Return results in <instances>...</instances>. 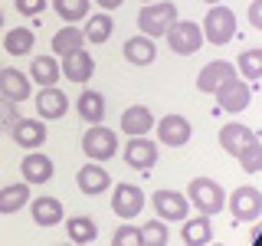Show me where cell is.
<instances>
[{
  "label": "cell",
  "mask_w": 262,
  "mask_h": 246,
  "mask_svg": "<svg viewBox=\"0 0 262 246\" xmlns=\"http://www.w3.org/2000/svg\"><path fill=\"white\" fill-rule=\"evenodd\" d=\"M62 76L66 79H72L79 86V82H89L92 79V72H95V59H92V53H85V49H76V53H66L62 56Z\"/></svg>",
  "instance_id": "16"
},
{
  "label": "cell",
  "mask_w": 262,
  "mask_h": 246,
  "mask_svg": "<svg viewBox=\"0 0 262 246\" xmlns=\"http://www.w3.org/2000/svg\"><path fill=\"white\" fill-rule=\"evenodd\" d=\"M210 246H223V243H210Z\"/></svg>",
  "instance_id": "42"
},
{
  "label": "cell",
  "mask_w": 262,
  "mask_h": 246,
  "mask_svg": "<svg viewBox=\"0 0 262 246\" xmlns=\"http://www.w3.org/2000/svg\"><path fill=\"white\" fill-rule=\"evenodd\" d=\"M236 161H239V168L246 174H259L262 171V141H252L249 148H243V151L236 154Z\"/></svg>",
  "instance_id": "33"
},
{
  "label": "cell",
  "mask_w": 262,
  "mask_h": 246,
  "mask_svg": "<svg viewBox=\"0 0 262 246\" xmlns=\"http://www.w3.org/2000/svg\"><path fill=\"white\" fill-rule=\"evenodd\" d=\"M177 23V7L170 0H154V4H144V10L138 13V27H141V36H164L170 27Z\"/></svg>",
  "instance_id": "2"
},
{
  "label": "cell",
  "mask_w": 262,
  "mask_h": 246,
  "mask_svg": "<svg viewBox=\"0 0 262 246\" xmlns=\"http://www.w3.org/2000/svg\"><path fill=\"white\" fill-rule=\"evenodd\" d=\"M190 135H193V128L184 115H164L158 121V141L167 148H184L190 141Z\"/></svg>",
  "instance_id": "11"
},
{
  "label": "cell",
  "mask_w": 262,
  "mask_h": 246,
  "mask_svg": "<svg viewBox=\"0 0 262 246\" xmlns=\"http://www.w3.org/2000/svg\"><path fill=\"white\" fill-rule=\"evenodd\" d=\"M151 207L158 210L161 220H170V223H184L187 213H190V200H187L180 191H154Z\"/></svg>",
  "instance_id": "7"
},
{
  "label": "cell",
  "mask_w": 262,
  "mask_h": 246,
  "mask_svg": "<svg viewBox=\"0 0 262 246\" xmlns=\"http://www.w3.org/2000/svg\"><path fill=\"white\" fill-rule=\"evenodd\" d=\"M164 36H167V46L174 49L177 56H190L203 46V30H200V23H193V20H177Z\"/></svg>",
  "instance_id": "5"
},
{
  "label": "cell",
  "mask_w": 262,
  "mask_h": 246,
  "mask_svg": "<svg viewBox=\"0 0 262 246\" xmlns=\"http://www.w3.org/2000/svg\"><path fill=\"white\" fill-rule=\"evenodd\" d=\"M82 151H85V158H92L95 164H102V161H108L118 154V131H112L108 125H92L82 135Z\"/></svg>",
  "instance_id": "4"
},
{
  "label": "cell",
  "mask_w": 262,
  "mask_h": 246,
  "mask_svg": "<svg viewBox=\"0 0 262 246\" xmlns=\"http://www.w3.org/2000/svg\"><path fill=\"white\" fill-rule=\"evenodd\" d=\"M89 4L92 0H53V10L62 16L66 23H79L89 16Z\"/></svg>",
  "instance_id": "31"
},
{
  "label": "cell",
  "mask_w": 262,
  "mask_h": 246,
  "mask_svg": "<svg viewBox=\"0 0 262 246\" xmlns=\"http://www.w3.org/2000/svg\"><path fill=\"white\" fill-rule=\"evenodd\" d=\"M0 27H4V10H0Z\"/></svg>",
  "instance_id": "39"
},
{
  "label": "cell",
  "mask_w": 262,
  "mask_h": 246,
  "mask_svg": "<svg viewBox=\"0 0 262 246\" xmlns=\"http://www.w3.org/2000/svg\"><path fill=\"white\" fill-rule=\"evenodd\" d=\"M36 112H39V118H46V121H59L62 115L69 112V98H66L62 89L43 86L36 92Z\"/></svg>",
  "instance_id": "13"
},
{
  "label": "cell",
  "mask_w": 262,
  "mask_h": 246,
  "mask_svg": "<svg viewBox=\"0 0 262 246\" xmlns=\"http://www.w3.org/2000/svg\"><path fill=\"white\" fill-rule=\"evenodd\" d=\"M154 128V115L147 105H131V109L121 112V131L128 138H138V135H147Z\"/></svg>",
  "instance_id": "19"
},
{
  "label": "cell",
  "mask_w": 262,
  "mask_h": 246,
  "mask_svg": "<svg viewBox=\"0 0 262 246\" xmlns=\"http://www.w3.org/2000/svg\"><path fill=\"white\" fill-rule=\"evenodd\" d=\"M236 69L243 72V79H262V49H246V53H239Z\"/></svg>",
  "instance_id": "32"
},
{
  "label": "cell",
  "mask_w": 262,
  "mask_h": 246,
  "mask_svg": "<svg viewBox=\"0 0 262 246\" xmlns=\"http://www.w3.org/2000/svg\"><path fill=\"white\" fill-rule=\"evenodd\" d=\"M76 184H79V191H82V194L98 197V194H105V191H108L112 177H108V171H105L102 164H95V161H92V164H82V168H79Z\"/></svg>",
  "instance_id": "15"
},
{
  "label": "cell",
  "mask_w": 262,
  "mask_h": 246,
  "mask_svg": "<svg viewBox=\"0 0 262 246\" xmlns=\"http://www.w3.org/2000/svg\"><path fill=\"white\" fill-rule=\"evenodd\" d=\"M66 233H69V240L76 246H85L98 236V227H95L92 217H69L66 220Z\"/></svg>",
  "instance_id": "28"
},
{
  "label": "cell",
  "mask_w": 262,
  "mask_h": 246,
  "mask_svg": "<svg viewBox=\"0 0 262 246\" xmlns=\"http://www.w3.org/2000/svg\"><path fill=\"white\" fill-rule=\"evenodd\" d=\"M62 76L59 63L53 59V56H33L30 63V82H39V86H56Z\"/></svg>",
  "instance_id": "24"
},
{
  "label": "cell",
  "mask_w": 262,
  "mask_h": 246,
  "mask_svg": "<svg viewBox=\"0 0 262 246\" xmlns=\"http://www.w3.org/2000/svg\"><path fill=\"white\" fill-rule=\"evenodd\" d=\"M13 141L20 148H39L46 141V125L36 118H20L13 125Z\"/></svg>",
  "instance_id": "21"
},
{
  "label": "cell",
  "mask_w": 262,
  "mask_h": 246,
  "mask_svg": "<svg viewBox=\"0 0 262 246\" xmlns=\"http://www.w3.org/2000/svg\"><path fill=\"white\" fill-rule=\"evenodd\" d=\"M82 43H85V33H82L79 27H62L59 33L53 36V53H76V49H82Z\"/></svg>",
  "instance_id": "30"
},
{
  "label": "cell",
  "mask_w": 262,
  "mask_h": 246,
  "mask_svg": "<svg viewBox=\"0 0 262 246\" xmlns=\"http://www.w3.org/2000/svg\"><path fill=\"white\" fill-rule=\"evenodd\" d=\"M33 220H36V227H56V223H62V203L56 200V197H36L33 200Z\"/></svg>",
  "instance_id": "23"
},
{
  "label": "cell",
  "mask_w": 262,
  "mask_h": 246,
  "mask_svg": "<svg viewBox=\"0 0 262 246\" xmlns=\"http://www.w3.org/2000/svg\"><path fill=\"white\" fill-rule=\"evenodd\" d=\"M167 240H170V233H167V227H164V220H151V223L141 227V243L144 246H167Z\"/></svg>",
  "instance_id": "34"
},
{
  "label": "cell",
  "mask_w": 262,
  "mask_h": 246,
  "mask_svg": "<svg viewBox=\"0 0 262 246\" xmlns=\"http://www.w3.org/2000/svg\"><path fill=\"white\" fill-rule=\"evenodd\" d=\"M252 141H259V135L252 131L249 125H239V121H229V125L220 128V145H223V151L226 154H239L243 148H249Z\"/></svg>",
  "instance_id": "14"
},
{
  "label": "cell",
  "mask_w": 262,
  "mask_h": 246,
  "mask_svg": "<svg viewBox=\"0 0 262 246\" xmlns=\"http://www.w3.org/2000/svg\"><path fill=\"white\" fill-rule=\"evenodd\" d=\"M76 109H79V118H85L89 125H98V121L105 118V95L102 92H95V89H85V92L79 95V102H76Z\"/></svg>",
  "instance_id": "22"
},
{
  "label": "cell",
  "mask_w": 262,
  "mask_h": 246,
  "mask_svg": "<svg viewBox=\"0 0 262 246\" xmlns=\"http://www.w3.org/2000/svg\"><path fill=\"white\" fill-rule=\"evenodd\" d=\"M53 158L49 154H39V151H33V154H27V158L20 161V174H23V180L27 184H46L49 177H53Z\"/></svg>",
  "instance_id": "18"
},
{
  "label": "cell",
  "mask_w": 262,
  "mask_h": 246,
  "mask_svg": "<svg viewBox=\"0 0 262 246\" xmlns=\"http://www.w3.org/2000/svg\"><path fill=\"white\" fill-rule=\"evenodd\" d=\"M112 30H115V23H112V16L108 13H95V16H89V23H85V39L89 43H108V36H112Z\"/></svg>",
  "instance_id": "29"
},
{
  "label": "cell",
  "mask_w": 262,
  "mask_h": 246,
  "mask_svg": "<svg viewBox=\"0 0 262 246\" xmlns=\"http://www.w3.org/2000/svg\"><path fill=\"white\" fill-rule=\"evenodd\" d=\"M30 79L27 72L13 69V66H7V69H0V95L10 98V102H23V98H30Z\"/></svg>",
  "instance_id": "17"
},
{
  "label": "cell",
  "mask_w": 262,
  "mask_h": 246,
  "mask_svg": "<svg viewBox=\"0 0 262 246\" xmlns=\"http://www.w3.org/2000/svg\"><path fill=\"white\" fill-rule=\"evenodd\" d=\"M112 246H144V243H141V227L121 223V227L112 233Z\"/></svg>",
  "instance_id": "35"
},
{
  "label": "cell",
  "mask_w": 262,
  "mask_h": 246,
  "mask_svg": "<svg viewBox=\"0 0 262 246\" xmlns=\"http://www.w3.org/2000/svg\"><path fill=\"white\" fill-rule=\"evenodd\" d=\"M121 53H125V59L131 66H151L154 56H158V46H154L151 36H131L125 46H121Z\"/></svg>",
  "instance_id": "20"
},
{
  "label": "cell",
  "mask_w": 262,
  "mask_h": 246,
  "mask_svg": "<svg viewBox=\"0 0 262 246\" xmlns=\"http://www.w3.org/2000/svg\"><path fill=\"white\" fill-rule=\"evenodd\" d=\"M16 10L23 16H39L46 10V0H16Z\"/></svg>",
  "instance_id": "36"
},
{
  "label": "cell",
  "mask_w": 262,
  "mask_h": 246,
  "mask_svg": "<svg viewBox=\"0 0 262 246\" xmlns=\"http://www.w3.org/2000/svg\"><path fill=\"white\" fill-rule=\"evenodd\" d=\"M30 200V184L23 180V184H7L0 187V213H16L23 210Z\"/></svg>",
  "instance_id": "25"
},
{
  "label": "cell",
  "mask_w": 262,
  "mask_h": 246,
  "mask_svg": "<svg viewBox=\"0 0 262 246\" xmlns=\"http://www.w3.org/2000/svg\"><path fill=\"white\" fill-rule=\"evenodd\" d=\"M144 4H154V0H144Z\"/></svg>",
  "instance_id": "43"
},
{
  "label": "cell",
  "mask_w": 262,
  "mask_h": 246,
  "mask_svg": "<svg viewBox=\"0 0 262 246\" xmlns=\"http://www.w3.org/2000/svg\"><path fill=\"white\" fill-rule=\"evenodd\" d=\"M200 30H203V39H210L213 46H226L236 36V13L223 4H213L203 16Z\"/></svg>",
  "instance_id": "3"
},
{
  "label": "cell",
  "mask_w": 262,
  "mask_h": 246,
  "mask_svg": "<svg viewBox=\"0 0 262 246\" xmlns=\"http://www.w3.org/2000/svg\"><path fill=\"white\" fill-rule=\"evenodd\" d=\"M95 4L102 7L105 13H108V10H115V7H121V4H125V0H95Z\"/></svg>",
  "instance_id": "38"
},
{
  "label": "cell",
  "mask_w": 262,
  "mask_h": 246,
  "mask_svg": "<svg viewBox=\"0 0 262 246\" xmlns=\"http://www.w3.org/2000/svg\"><path fill=\"white\" fill-rule=\"evenodd\" d=\"M112 210L118 213L121 220H135L138 213L144 210V191L138 184H118L112 194Z\"/></svg>",
  "instance_id": "8"
},
{
  "label": "cell",
  "mask_w": 262,
  "mask_h": 246,
  "mask_svg": "<svg viewBox=\"0 0 262 246\" xmlns=\"http://www.w3.org/2000/svg\"><path fill=\"white\" fill-rule=\"evenodd\" d=\"M125 161H128V168H135V171H151L154 164H158V145L147 141L144 135L128 138V145H125Z\"/></svg>",
  "instance_id": "12"
},
{
  "label": "cell",
  "mask_w": 262,
  "mask_h": 246,
  "mask_svg": "<svg viewBox=\"0 0 262 246\" xmlns=\"http://www.w3.org/2000/svg\"><path fill=\"white\" fill-rule=\"evenodd\" d=\"M62 246H76V243H62Z\"/></svg>",
  "instance_id": "41"
},
{
  "label": "cell",
  "mask_w": 262,
  "mask_h": 246,
  "mask_svg": "<svg viewBox=\"0 0 262 246\" xmlns=\"http://www.w3.org/2000/svg\"><path fill=\"white\" fill-rule=\"evenodd\" d=\"M33 43H36V33H33L30 27H13V30H7V36H4V49L10 56H27Z\"/></svg>",
  "instance_id": "26"
},
{
  "label": "cell",
  "mask_w": 262,
  "mask_h": 246,
  "mask_svg": "<svg viewBox=\"0 0 262 246\" xmlns=\"http://www.w3.org/2000/svg\"><path fill=\"white\" fill-rule=\"evenodd\" d=\"M207 4H210V7H213V4H220V0H207Z\"/></svg>",
  "instance_id": "40"
},
{
  "label": "cell",
  "mask_w": 262,
  "mask_h": 246,
  "mask_svg": "<svg viewBox=\"0 0 262 246\" xmlns=\"http://www.w3.org/2000/svg\"><path fill=\"white\" fill-rule=\"evenodd\" d=\"M249 23L256 30H262V0H252L249 4Z\"/></svg>",
  "instance_id": "37"
},
{
  "label": "cell",
  "mask_w": 262,
  "mask_h": 246,
  "mask_svg": "<svg viewBox=\"0 0 262 246\" xmlns=\"http://www.w3.org/2000/svg\"><path fill=\"white\" fill-rule=\"evenodd\" d=\"M249 82H243V79H229L226 86H220L216 89V102H220V109L229 112V115H236V112H246L249 109Z\"/></svg>",
  "instance_id": "10"
},
{
  "label": "cell",
  "mask_w": 262,
  "mask_h": 246,
  "mask_svg": "<svg viewBox=\"0 0 262 246\" xmlns=\"http://www.w3.org/2000/svg\"><path fill=\"white\" fill-rule=\"evenodd\" d=\"M229 79H236V66L226 63V59H213L200 69V76H196V89L207 95H216L220 86H226Z\"/></svg>",
  "instance_id": "9"
},
{
  "label": "cell",
  "mask_w": 262,
  "mask_h": 246,
  "mask_svg": "<svg viewBox=\"0 0 262 246\" xmlns=\"http://www.w3.org/2000/svg\"><path fill=\"white\" fill-rule=\"evenodd\" d=\"M187 200H190V207H196L203 217H213V213H220L226 207V191L213 177H193L190 187H187Z\"/></svg>",
  "instance_id": "1"
},
{
  "label": "cell",
  "mask_w": 262,
  "mask_h": 246,
  "mask_svg": "<svg viewBox=\"0 0 262 246\" xmlns=\"http://www.w3.org/2000/svg\"><path fill=\"white\" fill-rule=\"evenodd\" d=\"M184 246H207L210 236H213V227H210V217H193V220H184Z\"/></svg>",
  "instance_id": "27"
},
{
  "label": "cell",
  "mask_w": 262,
  "mask_h": 246,
  "mask_svg": "<svg viewBox=\"0 0 262 246\" xmlns=\"http://www.w3.org/2000/svg\"><path fill=\"white\" fill-rule=\"evenodd\" d=\"M226 200H229V213H233L236 223H252V220L262 213V194L256 191V187H249V184L236 187Z\"/></svg>",
  "instance_id": "6"
}]
</instances>
